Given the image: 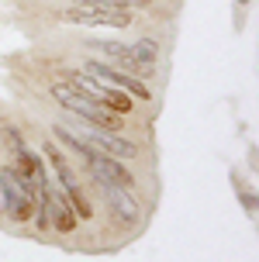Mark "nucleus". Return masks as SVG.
Instances as JSON below:
<instances>
[{"label": "nucleus", "mask_w": 259, "mask_h": 262, "mask_svg": "<svg viewBox=\"0 0 259 262\" xmlns=\"http://www.w3.org/2000/svg\"><path fill=\"white\" fill-rule=\"evenodd\" d=\"M52 97L59 100V104L66 107V111H73L79 121H90V124H97V128H107V131H117L121 128V114H114V111H107L104 104H97L90 93L76 90L73 83H66V79H59V83H52Z\"/></svg>", "instance_id": "nucleus-1"}, {"label": "nucleus", "mask_w": 259, "mask_h": 262, "mask_svg": "<svg viewBox=\"0 0 259 262\" xmlns=\"http://www.w3.org/2000/svg\"><path fill=\"white\" fill-rule=\"evenodd\" d=\"M76 128L73 135H79L83 142L90 145L93 152H101V156H111V159H135V142H128V138H121V135H114V131L107 128H97V124H90V121H79L76 118Z\"/></svg>", "instance_id": "nucleus-2"}, {"label": "nucleus", "mask_w": 259, "mask_h": 262, "mask_svg": "<svg viewBox=\"0 0 259 262\" xmlns=\"http://www.w3.org/2000/svg\"><path fill=\"white\" fill-rule=\"evenodd\" d=\"M63 21L79 28H128L131 14L117 11V7H97V4H79V7H69L63 11Z\"/></svg>", "instance_id": "nucleus-3"}, {"label": "nucleus", "mask_w": 259, "mask_h": 262, "mask_svg": "<svg viewBox=\"0 0 259 262\" xmlns=\"http://www.w3.org/2000/svg\"><path fill=\"white\" fill-rule=\"evenodd\" d=\"M42 156H49L52 169H55L59 183H63L66 200H69V204H73V210H76V217H90L93 210H90V204H87V196L79 193V183H76V176H73V169H69V162L63 159V152H59V148H52V142H49L45 148H42Z\"/></svg>", "instance_id": "nucleus-4"}, {"label": "nucleus", "mask_w": 259, "mask_h": 262, "mask_svg": "<svg viewBox=\"0 0 259 262\" xmlns=\"http://www.w3.org/2000/svg\"><path fill=\"white\" fill-rule=\"evenodd\" d=\"M87 73H90L93 79H101V83H107V86H117V90H125L131 97V100H149V86H145L138 76H128V73H121V69H114V66L107 62H87Z\"/></svg>", "instance_id": "nucleus-5"}, {"label": "nucleus", "mask_w": 259, "mask_h": 262, "mask_svg": "<svg viewBox=\"0 0 259 262\" xmlns=\"http://www.w3.org/2000/svg\"><path fill=\"white\" fill-rule=\"evenodd\" d=\"M104 190V200H107V207L114 214L117 224H125V228H135L138 217H142V204L131 196V186H111V183H101Z\"/></svg>", "instance_id": "nucleus-6"}, {"label": "nucleus", "mask_w": 259, "mask_h": 262, "mask_svg": "<svg viewBox=\"0 0 259 262\" xmlns=\"http://www.w3.org/2000/svg\"><path fill=\"white\" fill-rule=\"evenodd\" d=\"M87 162V169L97 183H111V186H131V172L121 166V159H111V156H101V152H90V156L83 159Z\"/></svg>", "instance_id": "nucleus-7"}, {"label": "nucleus", "mask_w": 259, "mask_h": 262, "mask_svg": "<svg viewBox=\"0 0 259 262\" xmlns=\"http://www.w3.org/2000/svg\"><path fill=\"white\" fill-rule=\"evenodd\" d=\"M90 45L104 52V62L107 66H121L125 73H135L138 79H149V73L138 66V59L131 52V45H125V41H90Z\"/></svg>", "instance_id": "nucleus-8"}, {"label": "nucleus", "mask_w": 259, "mask_h": 262, "mask_svg": "<svg viewBox=\"0 0 259 262\" xmlns=\"http://www.w3.org/2000/svg\"><path fill=\"white\" fill-rule=\"evenodd\" d=\"M49 210H52V221L59 231H73L76 228V210H73V204L66 200V193H55V190H49Z\"/></svg>", "instance_id": "nucleus-9"}, {"label": "nucleus", "mask_w": 259, "mask_h": 262, "mask_svg": "<svg viewBox=\"0 0 259 262\" xmlns=\"http://www.w3.org/2000/svg\"><path fill=\"white\" fill-rule=\"evenodd\" d=\"M131 52H135V59H138V66H142L149 76H155V59H159V45H155L152 38H142L131 45Z\"/></svg>", "instance_id": "nucleus-10"}, {"label": "nucleus", "mask_w": 259, "mask_h": 262, "mask_svg": "<svg viewBox=\"0 0 259 262\" xmlns=\"http://www.w3.org/2000/svg\"><path fill=\"white\" fill-rule=\"evenodd\" d=\"M11 180H14V169L4 166L0 169V214H7V204H11Z\"/></svg>", "instance_id": "nucleus-11"}, {"label": "nucleus", "mask_w": 259, "mask_h": 262, "mask_svg": "<svg viewBox=\"0 0 259 262\" xmlns=\"http://www.w3.org/2000/svg\"><path fill=\"white\" fill-rule=\"evenodd\" d=\"M7 145H11V152H21L25 148V138H21L17 128H7Z\"/></svg>", "instance_id": "nucleus-12"}, {"label": "nucleus", "mask_w": 259, "mask_h": 262, "mask_svg": "<svg viewBox=\"0 0 259 262\" xmlns=\"http://www.w3.org/2000/svg\"><path fill=\"white\" fill-rule=\"evenodd\" d=\"M238 200H242V207H246L249 217H256V193H238Z\"/></svg>", "instance_id": "nucleus-13"}, {"label": "nucleus", "mask_w": 259, "mask_h": 262, "mask_svg": "<svg viewBox=\"0 0 259 262\" xmlns=\"http://www.w3.org/2000/svg\"><path fill=\"white\" fill-rule=\"evenodd\" d=\"M238 4H249V0H238Z\"/></svg>", "instance_id": "nucleus-14"}]
</instances>
